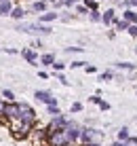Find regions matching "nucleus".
Instances as JSON below:
<instances>
[{"label": "nucleus", "mask_w": 137, "mask_h": 146, "mask_svg": "<svg viewBox=\"0 0 137 146\" xmlns=\"http://www.w3.org/2000/svg\"><path fill=\"white\" fill-rule=\"evenodd\" d=\"M36 127H38L36 123H23V121H15V123H11V135H13L15 140H28Z\"/></svg>", "instance_id": "1"}, {"label": "nucleus", "mask_w": 137, "mask_h": 146, "mask_svg": "<svg viewBox=\"0 0 137 146\" xmlns=\"http://www.w3.org/2000/svg\"><path fill=\"white\" fill-rule=\"evenodd\" d=\"M19 121H23V123H36L38 125V112L30 106L28 102H19Z\"/></svg>", "instance_id": "2"}, {"label": "nucleus", "mask_w": 137, "mask_h": 146, "mask_svg": "<svg viewBox=\"0 0 137 146\" xmlns=\"http://www.w3.org/2000/svg\"><path fill=\"white\" fill-rule=\"evenodd\" d=\"M103 131L97 127H82V135H80V144H91V142H101Z\"/></svg>", "instance_id": "3"}, {"label": "nucleus", "mask_w": 137, "mask_h": 146, "mask_svg": "<svg viewBox=\"0 0 137 146\" xmlns=\"http://www.w3.org/2000/svg\"><path fill=\"white\" fill-rule=\"evenodd\" d=\"M34 98L38 100V102H42L44 106H59V100L53 95V91H49V89H36L34 91Z\"/></svg>", "instance_id": "4"}, {"label": "nucleus", "mask_w": 137, "mask_h": 146, "mask_svg": "<svg viewBox=\"0 0 137 146\" xmlns=\"http://www.w3.org/2000/svg\"><path fill=\"white\" fill-rule=\"evenodd\" d=\"M82 127H84V125H80L78 121H74V119L68 121V125H65V131H68V135H70V140H72V142H78V144H80Z\"/></svg>", "instance_id": "5"}, {"label": "nucleus", "mask_w": 137, "mask_h": 146, "mask_svg": "<svg viewBox=\"0 0 137 146\" xmlns=\"http://www.w3.org/2000/svg\"><path fill=\"white\" fill-rule=\"evenodd\" d=\"M68 144H72V140H70V135H68L65 129L55 131V133L49 138V142H47V146H68Z\"/></svg>", "instance_id": "6"}, {"label": "nucleus", "mask_w": 137, "mask_h": 146, "mask_svg": "<svg viewBox=\"0 0 137 146\" xmlns=\"http://www.w3.org/2000/svg\"><path fill=\"white\" fill-rule=\"evenodd\" d=\"M19 102H7V106H4V114L2 117L9 121V123H15V121H19Z\"/></svg>", "instance_id": "7"}, {"label": "nucleus", "mask_w": 137, "mask_h": 146, "mask_svg": "<svg viewBox=\"0 0 137 146\" xmlns=\"http://www.w3.org/2000/svg\"><path fill=\"white\" fill-rule=\"evenodd\" d=\"M118 21V15H116V9L114 7H110V9H105L103 15H101V23H103L105 28H114V23Z\"/></svg>", "instance_id": "8"}, {"label": "nucleus", "mask_w": 137, "mask_h": 146, "mask_svg": "<svg viewBox=\"0 0 137 146\" xmlns=\"http://www.w3.org/2000/svg\"><path fill=\"white\" fill-rule=\"evenodd\" d=\"M19 55H21L28 64H32V66H40V64H38V62H40V55H38V51H34L32 47L21 49V51H19Z\"/></svg>", "instance_id": "9"}, {"label": "nucleus", "mask_w": 137, "mask_h": 146, "mask_svg": "<svg viewBox=\"0 0 137 146\" xmlns=\"http://www.w3.org/2000/svg\"><path fill=\"white\" fill-rule=\"evenodd\" d=\"M59 19V13L57 11H47L42 15H38V23H42V26H51L53 21H57Z\"/></svg>", "instance_id": "10"}, {"label": "nucleus", "mask_w": 137, "mask_h": 146, "mask_svg": "<svg viewBox=\"0 0 137 146\" xmlns=\"http://www.w3.org/2000/svg\"><path fill=\"white\" fill-rule=\"evenodd\" d=\"M30 11H25V9L21 7V4H15V9H13V13H11V19H15V21H25V15H28Z\"/></svg>", "instance_id": "11"}, {"label": "nucleus", "mask_w": 137, "mask_h": 146, "mask_svg": "<svg viewBox=\"0 0 137 146\" xmlns=\"http://www.w3.org/2000/svg\"><path fill=\"white\" fill-rule=\"evenodd\" d=\"M47 11H51V9H49V4H47V2H42V0H34L32 7H30V13H38V15H42V13H47Z\"/></svg>", "instance_id": "12"}, {"label": "nucleus", "mask_w": 137, "mask_h": 146, "mask_svg": "<svg viewBox=\"0 0 137 146\" xmlns=\"http://www.w3.org/2000/svg\"><path fill=\"white\" fill-rule=\"evenodd\" d=\"M112 68L114 70H123V72H129V74L137 70V66H135V64H131V62H114Z\"/></svg>", "instance_id": "13"}, {"label": "nucleus", "mask_w": 137, "mask_h": 146, "mask_svg": "<svg viewBox=\"0 0 137 146\" xmlns=\"http://www.w3.org/2000/svg\"><path fill=\"white\" fill-rule=\"evenodd\" d=\"M13 9H15L13 0H4V2H0V17H11Z\"/></svg>", "instance_id": "14"}, {"label": "nucleus", "mask_w": 137, "mask_h": 146, "mask_svg": "<svg viewBox=\"0 0 137 146\" xmlns=\"http://www.w3.org/2000/svg\"><path fill=\"white\" fill-rule=\"evenodd\" d=\"M55 62H57V57H55V53H42V55H40V66H42V68H53V64Z\"/></svg>", "instance_id": "15"}, {"label": "nucleus", "mask_w": 137, "mask_h": 146, "mask_svg": "<svg viewBox=\"0 0 137 146\" xmlns=\"http://www.w3.org/2000/svg\"><path fill=\"white\" fill-rule=\"evenodd\" d=\"M114 78H116V70L114 68H108V70H103V72H99L101 83H110V80H114Z\"/></svg>", "instance_id": "16"}, {"label": "nucleus", "mask_w": 137, "mask_h": 146, "mask_svg": "<svg viewBox=\"0 0 137 146\" xmlns=\"http://www.w3.org/2000/svg\"><path fill=\"white\" fill-rule=\"evenodd\" d=\"M131 129L126 127V125H123V127L118 129V133H116V140H120V142H129V138H131Z\"/></svg>", "instance_id": "17"}, {"label": "nucleus", "mask_w": 137, "mask_h": 146, "mask_svg": "<svg viewBox=\"0 0 137 146\" xmlns=\"http://www.w3.org/2000/svg\"><path fill=\"white\" fill-rule=\"evenodd\" d=\"M101 15H103V11L93 9V11H89V19H91L93 23H101Z\"/></svg>", "instance_id": "18"}, {"label": "nucleus", "mask_w": 137, "mask_h": 146, "mask_svg": "<svg viewBox=\"0 0 137 146\" xmlns=\"http://www.w3.org/2000/svg\"><path fill=\"white\" fill-rule=\"evenodd\" d=\"M129 26H131L129 21H124V19H118V21L114 23V30H116V32H126V30H129Z\"/></svg>", "instance_id": "19"}, {"label": "nucleus", "mask_w": 137, "mask_h": 146, "mask_svg": "<svg viewBox=\"0 0 137 146\" xmlns=\"http://www.w3.org/2000/svg\"><path fill=\"white\" fill-rule=\"evenodd\" d=\"M74 17H76V15H74V13H70L68 9H65V11H61V13H59V21H63V23H70V21H72Z\"/></svg>", "instance_id": "20"}, {"label": "nucleus", "mask_w": 137, "mask_h": 146, "mask_svg": "<svg viewBox=\"0 0 137 146\" xmlns=\"http://www.w3.org/2000/svg\"><path fill=\"white\" fill-rule=\"evenodd\" d=\"M0 98H2L4 102H17V100H15V93L11 91V89H2V93H0Z\"/></svg>", "instance_id": "21"}, {"label": "nucleus", "mask_w": 137, "mask_h": 146, "mask_svg": "<svg viewBox=\"0 0 137 146\" xmlns=\"http://www.w3.org/2000/svg\"><path fill=\"white\" fill-rule=\"evenodd\" d=\"M74 15H76V17H78V15H87V17H89V9L80 2V4H76V7H74Z\"/></svg>", "instance_id": "22"}, {"label": "nucleus", "mask_w": 137, "mask_h": 146, "mask_svg": "<svg viewBox=\"0 0 137 146\" xmlns=\"http://www.w3.org/2000/svg\"><path fill=\"white\" fill-rule=\"evenodd\" d=\"M87 64H89V62H84V59H74V62L70 64V68H72V70H78V68H82V70H84V66H87Z\"/></svg>", "instance_id": "23"}, {"label": "nucleus", "mask_w": 137, "mask_h": 146, "mask_svg": "<svg viewBox=\"0 0 137 146\" xmlns=\"http://www.w3.org/2000/svg\"><path fill=\"white\" fill-rule=\"evenodd\" d=\"M82 4L89 9V11H93V9H99V0H82Z\"/></svg>", "instance_id": "24"}, {"label": "nucleus", "mask_w": 137, "mask_h": 146, "mask_svg": "<svg viewBox=\"0 0 137 146\" xmlns=\"http://www.w3.org/2000/svg\"><path fill=\"white\" fill-rule=\"evenodd\" d=\"M55 78H57L59 83L63 85V87H70V80L65 78V74H63V72H55Z\"/></svg>", "instance_id": "25"}, {"label": "nucleus", "mask_w": 137, "mask_h": 146, "mask_svg": "<svg viewBox=\"0 0 137 146\" xmlns=\"http://www.w3.org/2000/svg\"><path fill=\"white\" fill-rule=\"evenodd\" d=\"M82 102H74L72 106H70V114H76V112H82Z\"/></svg>", "instance_id": "26"}, {"label": "nucleus", "mask_w": 137, "mask_h": 146, "mask_svg": "<svg viewBox=\"0 0 137 146\" xmlns=\"http://www.w3.org/2000/svg\"><path fill=\"white\" fill-rule=\"evenodd\" d=\"M89 102H91V104H95V106H99V104L103 102V98H101V93H93V95L89 98Z\"/></svg>", "instance_id": "27"}, {"label": "nucleus", "mask_w": 137, "mask_h": 146, "mask_svg": "<svg viewBox=\"0 0 137 146\" xmlns=\"http://www.w3.org/2000/svg\"><path fill=\"white\" fill-rule=\"evenodd\" d=\"M47 112L51 114V119H53V117H59L61 110H59V106H47Z\"/></svg>", "instance_id": "28"}, {"label": "nucleus", "mask_w": 137, "mask_h": 146, "mask_svg": "<svg viewBox=\"0 0 137 146\" xmlns=\"http://www.w3.org/2000/svg\"><path fill=\"white\" fill-rule=\"evenodd\" d=\"M53 70H55V72H63V70H65V64L61 62V59H57V62L53 64Z\"/></svg>", "instance_id": "29"}, {"label": "nucleus", "mask_w": 137, "mask_h": 146, "mask_svg": "<svg viewBox=\"0 0 137 146\" xmlns=\"http://www.w3.org/2000/svg\"><path fill=\"white\" fill-rule=\"evenodd\" d=\"M126 34H129L131 38H137V26H135V23H131V26H129V30H126Z\"/></svg>", "instance_id": "30"}, {"label": "nucleus", "mask_w": 137, "mask_h": 146, "mask_svg": "<svg viewBox=\"0 0 137 146\" xmlns=\"http://www.w3.org/2000/svg\"><path fill=\"white\" fill-rule=\"evenodd\" d=\"M84 47H65V53H82Z\"/></svg>", "instance_id": "31"}, {"label": "nucleus", "mask_w": 137, "mask_h": 146, "mask_svg": "<svg viewBox=\"0 0 137 146\" xmlns=\"http://www.w3.org/2000/svg\"><path fill=\"white\" fill-rule=\"evenodd\" d=\"M63 2H65V9H74L76 4H80L82 0H63Z\"/></svg>", "instance_id": "32"}, {"label": "nucleus", "mask_w": 137, "mask_h": 146, "mask_svg": "<svg viewBox=\"0 0 137 146\" xmlns=\"http://www.w3.org/2000/svg\"><path fill=\"white\" fill-rule=\"evenodd\" d=\"M84 72L87 74H97V68H95L93 64H87V66H84Z\"/></svg>", "instance_id": "33"}, {"label": "nucleus", "mask_w": 137, "mask_h": 146, "mask_svg": "<svg viewBox=\"0 0 137 146\" xmlns=\"http://www.w3.org/2000/svg\"><path fill=\"white\" fill-rule=\"evenodd\" d=\"M110 108H112V106H110V102H105V100H103V102L99 104V110H101V112H108Z\"/></svg>", "instance_id": "34"}, {"label": "nucleus", "mask_w": 137, "mask_h": 146, "mask_svg": "<svg viewBox=\"0 0 137 146\" xmlns=\"http://www.w3.org/2000/svg\"><path fill=\"white\" fill-rule=\"evenodd\" d=\"M2 53H9V55H17L19 51H17V49H13V47H2Z\"/></svg>", "instance_id": "35"}, {"label": "nucleus", "mask_w": 137, "mask_h": 146, "mask_svg": "<svg viewBox=\"0 0 137 146\" xmlns=\"http://www.w3.org/2000/svg\"><path fill=\"white\" fill-rule=\"evenodd\" d=\"M32 49H34V51H38V49H42V40H40V38H36V40H34V42H32Z\"/></svg>", "instance_id": "36"}, {"label": "nucleus", "mask_w": 137, "mask_h": 146, "mask_svg": "<svg viewBox=\"0 0 137 146\" xmlns=\"http://www.w3.org/2000/svg\"><path fill=\"white\" fill-rule=\"evenodd\" d=\"M38 78L47 80V78H49V72H47V70H38Z\"/></svg>", "instance_id": "37"}, {"label": "nucleus", "mask_w": 137, "mask_h": 146, "mask_svg": "<svg viewBox=\"0 0 137 146\" xmlns=\"http://www.w3.org/2000/svg\"><path fill=\"white\" fill-rule=\"evenodd\" d=\"M110 146H131V144H129V142H120V140H114Z\"/></svg>", "instance_id": "38"}, {"label": "nucleus", "mask_w": 137, "mask_h": 146, "mask_svg": "<svg viewBox=\"0 0 137 146\" xmlns=\"http://www.w3.org/2000/svg\"><path fill=\"white\" fill-rule=\"evenodd\" d=\"M108 38H110V40H114V38H116V30H114V28H110V30H108Z\"/></svg>", "instance_id": "39"}, {"label": "nucleus", "mask_w": 137, "mask_h": 146, "mask_svg": "<svg viewBox=\"0 0 137 146\" xmlns=\"http://www.w3.org/2000/svg\"><path fill=\"white\" fill-rule=\"evenodd\" d=\"M4 106H7V102H4V100L0 98V117H2V114H4Z\"/></svg>", "instance_id": "40"}, {"label": "nucleus", "mask_w": 137, "mask_h": 146, "mask_svg": "<svg viewBox=\"0 0 137 146\" xmlns=\"http://www.w3.org/2000/svg\"><path fill=\"white\" fill-rule=\"evenodd\" d=\"M129 144H131V146H137V135H131V138H129Z\"/></svg>", "instance_id": "41"}, {"label": "nucleus", "mask_w": 137, "mask_h": 146, "mask_svg": "<svg viewBox=\"0 0 137 146\" xmlns=\"http://www.w3.org/2000/svg\"><path fill=\"white\" fill-rule=\"evenodd\" d=\"M131 7H133L135 11H137V0H131Z\"/></svg>", "instance_id": "42"}, {"label": "nucleus", "mask_w": 137, "mask_h": 146, "mask_svg": "<svg viewBox=\"0 0 137 146\" xmlns=\"http://www.w3.org/2000/svg\"><path fill=\"white\" fill-rule=\"evenodd\" d=\"M42 2H47V4H55L57 0H42Z\"/></svg>", "instance_id": "43"}, {"label": "nucleus", "mask_w": 137, "mask_h": 146, "mask_svg": "<svg viewBox=\"0 0 137 146\" xmlns=\"http://www.w3.org/2000/svg\"><path fill=\"white\" fill-rule=\"evenodd\" d=\"M68 146H82V144H78V142H72V144H68Z\"/></svg>", "instance_id": "44"}, {"label": "nucleus", "mask_w": 137, "mask_h": 146, "mask_svg": "<svg viewBox=\"0 0 137 146\" xmlns=\"http://www.w3.org/2000/svg\"><path fill=\"white\" fill-rule=\"evenodd\" d=\"M135 95H137V85H135Z\"/></svg>", "instance_id": "45"}, {"label": "nucleus", "mask_w": 137, "mask_h": 146, "mask_svg": "<svg viewBox=\"0 0 137 146\" xmlns=\"http://www.w3.org/2000/svg\"><path fill=\"white\" fill-rule=\"evenodd\" d=\"M19 2H21V0H19ZM28 2H34V0H28Z\"/></svg>", "instance_id": "46"}, {"label": "nucleus", "mask_w": 137, "mask_h": 146, "mask_svg": "<svg viewBox=\"0 0 137 146\" xmlns=\"http://www.w3.org/2000/svg\"><path fill=\"white\" fill-rule=\"evenodd\" d=\"M0 2H4V0H0Z\"/></svg>", "instance_id": "47"}, {"label": "nucleus", "mask_w": 137, "mask_h": 146, "mask_svg": "<svg viewBox=\"0 0 137 146\" xmlns=\"http://www.w3.org/2000/svg\"><path fill=\"white\" fill-rule=\"evenodd\" d=\"M135 53H137V49H135Z\"/></svg>", "instance_id": "48"}, {"label": "nucleus", "mask_w": 137, "mask_h": 146, "mask_svg": "<svg viewBox=\"0 0 137 146\" xmlns=\"http://www.w3.org/2000/svg\"><path fill=\"white\" fill-rule=\"evenodd\" d=\"M99 2H101V0H99Z\"/></svg>", "instance_id": "49"}]
</instances>
